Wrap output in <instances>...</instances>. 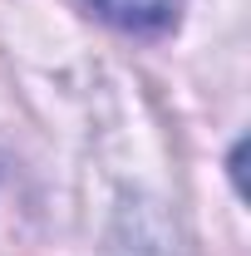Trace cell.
I'll return each instance as SVG.
<instances>
[{
    "label": "cell",
    "instance_id": "6da1fadb",
    "mask_svg": "<svg viewBox=\"0 0 251 256\" xmlns=\"http://www.w3.org/2000/svg\"><path fill=\"white\" fill-rule=\"evenodd\" d=\"M89 5L128 34H162L178 25V10H182V0H89Z\"/></svg>",
    "mask_w": 251,
    "mask_h": 256
}]
</instances>
